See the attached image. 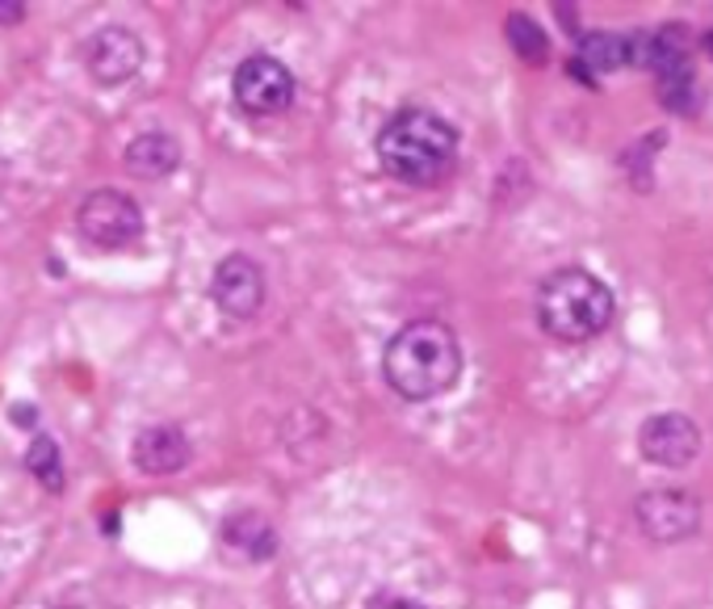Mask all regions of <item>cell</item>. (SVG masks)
I'll return each instance as SVG.
<instances>
[{"mask_svg": "<svg viewBox=\"0 0 713 609\" xmlns=\"http://www.w3.org/2000/svg\"><path fill=\"white\" fill-rule=\"evenodd\" d=\"M458 374H462V341L445 320H412L386 341V387L412 404L445 395L458 383Z\"/></svg>", "mask_w": 713, "mask_h": 609, "instance_id": "6da1fadb", "label": "cell"}, {"mask_svg": "<svg viewBox=\"0 0 713 609\" xmlns=\"http://www.w3.org/2000/svg\"><path fill=\"white\" fill-rule=\"evenodd\" d=\"M76 227L97 249H126L143 236V211L122 190H93L76 211Z\"/></svg>", "mask_w": 713, "mask_h": 609, "instance_id": "8992f818", "label": "cell"}, {"mask_svg": "<svg viewBox=\"0 0 713 609\" xmlns=\"http://www.w3.org/2000/svg\"><path fill=\"white\" fill-rule=\"evenodd\" d=\"M210 299L227 320H252L265 307V270L247 252L222 256L210 277Z\"/></svg>", "mask_w": 713, "mask_h": 609, "instance_id": "ba28073f", "label": "cell"}, {"mask_svg": "<svg viewBox=\"0 0 713 609\" xmlns=\"http://www.w3.org/2000/svg\"><path fill=\"white\" fill-rule=\"evenodd\" d=\"M370 609H424L420 601H408V597H378Z\"/></svg>", "mask_w": 713, "mask_h": 609, "instance_id": "d6986e66", "label": "cell"}, {"mask_svg": "<svg viewBox=\"0 0 713 609\" xmlns=\"http://www.w3.org/2000/svg\"><path fill=\"white\" fill-rule=\"evenodd\" d=\"M26 17V0H0V26H17Z\"/></svg>", "mask_w": 713, "mask_h": 609, "instance_id": "ac0fdd59", "label": "cell"}, {"mask_svg": "<svg viewBox=\"0 0 713 609\" xmlns=\"http://www.w3.org/2000/svg\"><path fill=\"white\" fill-rule=\"evenodd\" d=\"M638 63H646L651 72H667V68H680L688 63V29L685 26H658L646 43L638 38Z\"/></svg>", "mask_w": 713, "mask_h": 609, "instance_id": "9a60e30c", "label": "cell"}, {"mask_svg": "<svg viewBox=\"0 0 713 609\" xmlns=\"http://www.w3.org/2000/svg\"><path fill=\"white\" fill-rule=\"evenodd\" d=\"M633 522L646 542L676 547L701 529V500L685 488H651L633 500Z\"/></svg>", "mask_w": 713, "mask_h": 609, "instance_id": "277c9868", "label": "cell"}, {"mask_svg": "<svg viewBox=\"0 0 713 609\" xmlns=\"http://www.w3.org/2000/svg\"><path fill=\"white\" fill-rule=\"evenodd\" d=\"M190 463V438L177 425H152L135 438V467L143 475H177Z\"/></svg>", "mask_w": 713, "mask_h": 609, "instance_id": "30bf717a", "label": "cell"}, {"mask_svg": "<svg viewBox=\"0 0 713 609\" xmlns=\"http://www.w3.org/2000/svg\"><path fill=\"white\" fill-rule=\"evenodd\" d=\"M378 165L390 181L399 186H440L454 165H458V131L449 118L424 106H408L399 110L383 131H378Z\"/></svg>", "mask_w": 713, "mask_h": 609, "instance_id": "7a4b0ae2", "label": "cell"}, {"mask_svg": "<svg viewBox=\"0 0 713 609\" xmlns=\"http://www.w3.org/2000/svg\"><path fill=\"white\" fill-rule=\"evenodd\" d=\"M231 97L247 118H274L294 101V76L274 56H247L231 76Z\"/></svg>", "mask_w": 713, "mask_h": 609, "instance_id": "5b68a950", "label": "cell"}, {"mask_svg": "<svg viewBox=\"0 0 713 609\" xmlns=\"http://www.w3.org/2000/svg\"><path fill=\"white\" fill-rule=\"evenodd\" d=\"M655 97H658V106L672 110L676 118H692V114H701V106H705V84H701V76H697L692 59L680 63V68L658 72Z\"/></svg>", "mask_w": 713, "mask_h": 609, "instance_id": "5bb4252c", "label": "cell"}, {"mask_svg": "<svg viewBox=\"0 0 713 609\" xmlns=\"http://www.w3.org/2000/svg\"><path fill=\"white\" fill-rule=\"evenodd\" d=\"M84 68L97 84H126L143 68V43L126 26L97 29L84 43Z\"/></svg>", "mask_w": 713, "mask_h": 609, "instance_id": "9c48e42d", "label": "cell"}, {"mask_svg": "<svg viewBox=\"0 0 713 609\" xmlns=\"http://www.w3.org/2000/svg\"><path fill=\"white\" fill-rule=\"evenodd\" d=\"M613 290L592 270H554L537 286V324L558 345H588L613 324Z\"/></svg>", "mask_w": 713, "mask_h": 609, "instance_id": "3957f363", "label": "cell"}, {"mask_svg": "<svg viewBox=\"0 0 713 609\" xmlns=\"http://www.w3.org/2000/svg\"><path fill=\"white\" fill-rule=\"evenodd\" d=\"M705 47H710V56H713V34H710V38H705Z\"/></svg>", "mask_w": 713, "mask_h": 609, "instance_id": "ffe728a7", "label": "cell"}, {"mask_svg": "<svg viewBox=\"0 0 713 609\" xmlns=\"http://www.w3.org/2000/svg\"><path fill=\"white\" fill-rule=\"evenodd\" d=\"M222 542L235 554L252 559V563H265V559H274L277 554V529L269 526L265 513L244 509V513H231V517L222 522Z\"/></svg>", "mask_w": 713, "mask_h": 609, "instance_id": "8fae6325", "label": "cell"}, {"mask_svg": "<svg viewBox=\"0 0 713 609\" xmlns=\"http://www.w3.org/2000/svg\"><path fill=\"white\" fill-rule=\"evenodd\" d=\"M576 59L588 72H617L638 63V38L633 34H613V29H592L579 38Z\"/></svg>", "mask_w": 713, "mask_h": 609, "instance_id": "4fadbf2b", "label": "cell"}, {"mask_svg": "<svg viewBox=\"0 0 713 609\" xmlns=\"http://www.w3.org/2000/svg\"><path fill=\"white\" fill-rule=\"evenodd\" d=\"M26 467L47 492H59V488H63V458H59V445L51 442V438H34V442H29Z\"/></svg>", "mask_w": 713, "mask_h": 609, "instance_id": "e0dca14e", "label": "cell"}, {"mask_svg": "<svg viewBox=\"0 0 713 609\" xmlns=\"http://www.w3.org/2000/svg\"><path fill=\"white\" fill-rule=\"evenodd\" d=\"M638 454L651 467H667L680 471L701 454V425L685 413H658L646 416L638 429Z\"/></svg>", "mask_w": 713, "mask_h": 609, "instance_id": "52a82bcc", "label": "cell"}, {"mask_svg": "<svg viewBox=\"0 0 713 609\" xmlns=\"http://www.w3.org/2000/svg\"><path fill=\"white\" fill-rule=\"evenodd\" d=\"M177 165H181V143L168 135V131H143L126 147V168L135 177H143V181H160Z\"/></svg>", "mask_w": 713, "mask_h": 609, "instance_id": "7c38bea8", "label": "cell"}, {"mask_svg": "<svg viewBox=\"0 0 713 609\" xmlns=\"http://www.w3.org/2000/svg\"><path fill=\"white\" fill-rule=\"evenodd\" d=\"M504 34H508V47L524 59V63H533V68H542L549 59V38L546 29L537 26L529 13H508V22H504Z\"/></svg>", "mask_w": 713, "mask_h": 609, "instance_id": "2e32d148", "label": "cell"}]
</instances>
